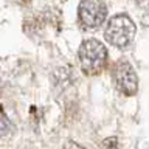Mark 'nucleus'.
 <instances>
[{
    "mask_svg": "<svg viewBox=\"0 0 149 149\" xmlns=\"http://www.w3.org/2000/svg\"><path fill=\"white\" fill-rule=\"evenodd\" d=\"M107 50L102 42L96 39H87L79 47V64L86 74H98L106 67Z\"/></svg>",
    "mask_w": 149,
    "mask_h": 149,
    "instance_id": "obj_1",
    "label": "nucleus"
},
{
    "mask_svg": "<svg viewBox=\"0 0 149 149\" xmlns=\"http://www.w3.org/2000/svg\"><path fill=\"white\" fill-rule=\"evenodd\" d=\"M137 34L134 20L127 14H116L109 20L104 31L106 40L116 48H124L134 40Z\"/></svg>",
    "mask_w": 149,
    "mask_h": 149,
    "instance_id": "obj_2",
    "label": "nucleus"
},
{
    "mask_svg": "<svg viewBox=\"0 0 149 149\" xmlns=\"http://www.w3.org/2000/svg\"><path fill=\"white\" fill-rule=\"evenodd\" d=\"M112 79H113L116 90H120L121 93H124L127 96H132L137 93L138 88L137 73L126 59H120L118 62H115L113 70H112Z\"/></svg>",
    "mask_w": 149,
    "mask_h": 149,
    "instance_id": "obj_3",
    "label": "nucleus"
},
{
    "mask_svg": "<svg viewBox=\"0 0 149 149\" xmlns=\"http://www.w3.org/2000/svg\"><path fill=\"white\" fill-rule=\"evenodd\" d=\"M79 20L86 28H98L107 16L104 0H82L78 8Z\"/></svg>",
    "mask_w": 149,
    "mask_h": 149,
    "instance_id": "obj_4",
    "label": "nucleus"
},
{
    "mask_svg": "<svg viewBox=\"0 0 149 149\" xmlns=\"http://www.w3.org/2000/svg\"><path fill=\"white\" fill-rule=\"evenodd\" d=\"M102 149H118V140L115 137H110L102 141Z\"/></svg>",
    "mask_w": 149,
    "mask_h": 149,
    "instance_id": "obj_5",
    "label": "nucleus"
},
{
    "mask_svg": "<svg viewBox=\"0 0 149 149\" xmlns=\"http://www.w3.org/2000/svg\"><path fill=\"white\" fill-rule=\"evenodd\" d=\"M9 120H8V116H6V113H2V135H6V132H8V127H9Z\"/></svg>",
    "mask_w": 149,
    "mask_h": 149,
    "instance_id": "obj_6",
    "label": "nucleus"
},
{
    "mask_svg": "<svg viewBox=\"0 0 149 149\" xmlns=\"http://www.w3.org/2000/svg\"><path fill=\"white\" fill-rule=\"evenodd\" d=\"M143 22L149 26V0H146L143 5Z\"/></svg>",
    "mask_w": 149,
    "mask_h": 149,
    "instance_id": "obj_7",
    "label": "nucleus"
},
{
    "mask_svg": "<svg viewBox=\"0 0 149 149\" xmlns=\"http://www.w3.org/2000/svg\"><path fill=\"white\" fill-rule=\"evenodd\" d=\"M64 149H84V148L81 146V144L74 143V141H68V143H65Z\"/></svg>",
    "mask_w": 149,
    "mask_h": 149,
    "instance_id": "obj_8",
    "label": "nucleus"
}]
</instances>
